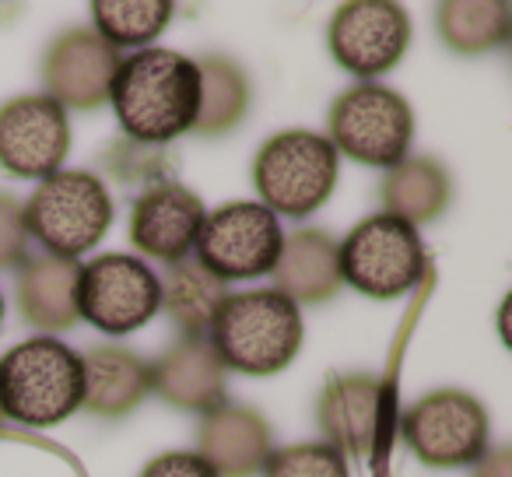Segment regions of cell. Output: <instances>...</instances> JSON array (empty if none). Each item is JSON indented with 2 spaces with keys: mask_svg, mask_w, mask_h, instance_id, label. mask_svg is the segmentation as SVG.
I'll return each instance as SVG.
<instances>
[{
  "mask_svg": "<svg viewBox=\"0 0 512 477\" xmlns=\"http://www.w3.org/2000/svg\"><path fill=\"white\" fill-rule=\"evenodd\" d=\"M116 120L130 137L165 144L204 116V71L172 50H137L109 81Z\"/></svg>",
  "mask_w": 512,
  "mask_h": 477,
  "instance_id": "1",
  "label": "cell"
},
{
  "mask_svg": "<svg viewBox=\"0 0 512 477\" xmlns=\"http://www.w3.org/2000/svg\"><path fill=\"white\" fill-rule=\"evenodd\" d=\"M85 400V362L53 337L18 344L0 358V411L22 425H57Z\"/></svg>",
  "mask_w": 512,
  "mask_h": 477,
  "instance_id": "2",
  "label": "cell"
},
{
  "mask_svg": "<svg viewBox=\"0 0 512 477\" xmlns=\"http://www.w3.org/2000/svg\"><path fill=\"white\" fill-rule=\"evenodd\" d=\"M221 362L249 376L285 369L302 344L299 302L285 292L228 295L211 320Z\"/></svg>",
  "mask_w": 512,
  "mask_h": 477,
  "instance_id": "3",
  "label": "cell"
},
{
  "mask_svg": "<svg viewBox=\"0 0 512 477\" xmlns=\"http://www.w3.org/2000/svg\"><path fill=\"white\" fill-rule=\"evenodd\" d=\"M253 183L267 211L306 218L330 197L337 183L334 144L313 130H285L260 148Z\"/></svg>",
  "mask_w": 512,
  "mask_h": 477,
  "instance_id": "4",
  "label": "cell"
},
{
  "mask_svg": "<svg viewBox=\"0 0 512 477\" xmlns=\"http://www.w3.org/2000/svg\"><path fill=\"white\" fill-rule=\"evenodd\" d=\"M425 274L418 228L397 214L365 218L337 250V278L372 299H397Z\"/></svg>",
  "mask_w": 512,
  "mask_h": 477,
  "instance_id": "5",
  "label": "cell"
},
{
  "mask_svg": "<svg viewBox=\"0 0 512 477\" xmlns=\"http://www.w3.org/2000/svg\"><path fill=\"white\" fill-rule=\"evenodd\" d=\"M197 264L218 281L274 274L285 250V232L274 211L253 200H235L207 214L197 235Z\"/></svg>",
  "mask_w": 512,
  "mask_h": 477,
  "instance_id": "6",
  "label": "cell"
},
{
  "mask_svg": "<svg viewBox=\"0 0 512 477\" xmlns=\"http://www.w3.org/2000/svg\"><path fill=\"white\" fill-rule=\"evenodd\" d=\"M113 200L88 172H53L25 207V228L57 257H81L106 235Z\"/></svg>",
  "mask_w": 512,
  "mask_h": 477,
  "instance_id": "7",
  "label": "cell"
},
{
  "mask_svg": "<svg viewBox=\"0 0 512 477\" xmlns=\"http://www.w3.org/2000/svg\"><path fill=\"white\" fill-rule=\"evenodd\" d=\"M74 309L106 334H130L162 309V281L137 257H99L74 278Z\"/></svg>",
  "mask_w": 512,
  "mask_h": 477,
  "instance_id": "8",
  "label": "cell"
},
{
  "mask_svg": "<svg viewBox=\"0 0 512 477\" xmlns=\"http://www.w3.org/2000/svg\"><path fill=\"white\" fill-rule=\"evenodd\" d=\"M330 144L365 165L404 162L414 134V116L397 92L379 85H358L337 99L330 113Z\"/></svg>",
  "mask_w": 512,
  "mask_h": 477,
  "instance_id": "9",
  "label": "cell"
},
{
  "mask_svg": "<svg viewBox=\"0 0 512 477\" xmlns=\"http://www.w3.org/2000/svg\"><path fill=\"white\" fill-rule=\"evenodd\" d=\"M411 449L432 467H460L484 456L488 446V414L474 397L442 390L418 400L404 418Z\"/></svg>",
  "mask_w": 512,
  "mask_h": 477,
  "instance_id": "10",
  "label": "cell"
},
{
  "mask_svg": "<svg viewBox=\"0 0 512 477\" xmlns=\"http://www.w3.org/2000/svg\"><path fill=\"white\" fill-rule=\"evenodd\" d=\"M411 22L407 11L390 0H355L337 11L330 25V50L337 64L358 78H376L390 71L407 50Z\"/></svg>",
  "mask_w": 512,
  "mask_h": 477,
  "instance_id": "11",
  "label": "cell"
},
{
  "mask_svg": "<svg viewBox=\"0 0 512 477\" xmlns=\"http://www.w3.org/2000/svg\"><path fill=\"white\" fill-rule=\"evenodd\" d=\"M71 148V127L60 102L15 99L0 109V165L15 176L50 179Z\"/></svg>",
  "mask_w": 512,
  "mask_h": 477,
  "instance_id": "12",
  "label": "cell"
},
{
  "mask_svg": "<svg viewBox=\"0 0 512 477\" xmlns=\"http://www.w3.org/2000/svg\"><path fill=\"white\" fill-rule=\"evenodd\" d=\"M204 218V200L197 193H190L186 186L165 183L137 200L134 221H130V239L148 257L183 260L197 246Z\"/></svg>",
  "mask_w": 512,
  "mask_h": 477,
  "instance_id": "13",
  "label": "cell"
},
{
  "mask_svg": "<svg viewBox=\"0 0 512 477\" xmlns=\"http://www.w3.org/2000/svg\"><path fill=\"white\" fill-rule=\"evenodd\" d=\"M386 400L390 393L376 379H334L320 400V425L330 446L341 456H369L383 439Z\"/></svg>",
  "mask_w": 512,
  "mask_h": 477,
  "instance_id": "14",
  "label": "cell"
},
{
  "mask_svg": "<svg viewBox=\"0 0 512 477\" xmlns=\"http://www.w3.org/2000/svg\"><path fill=\"white\" fill-rule=\"evenodd\" d=\"M116 67H120V60H116L113 46L102 43L99 36H88V32H74L50 57V88L57 95L53 102L95 106V99L109 95V81H113Z\"/></svg>",
  "mask_w": 512,
  "mask_h": 477,
  "instance_id": "15",
  "label": "cell"
},
{
  "mask_svg": "<svg viewBox=\"0 0 512 477\" xmlns=\"http://www.w3.org/2000/svg\"><path fill=\"white\" fill-rule=\"evenodd\" d=\"M172 4L165 0H95L92 18L109 46H148L165 29Z\"/></svg>",
  "mask_w": 512,
  "mask_h": 477,
  "instance_id": "16",
  "label": "cell"
},
{
  "mask_svg": "<svg viewBox=\"0 0 512 477\" xmlns=\"http://www.w3.org/2000/svg\"><path fill=\"white\" fill-rule=\"evenodd\" d=\"M274 271H281V285L288 288V299H295V295L320 299L337 281V250L327 246L323 235H299L281 250Z\"/></svg>",
  "mask_w": 512,
  "mask_h": 477,
  "instance_id": "17",
  "label": "cell"
},
{
  "mask_svg": "<svg viewBox=\"0 0 512 477\" xmlns=\"http://www.w3.org/2000/svg\"><path fill=\"white\" fill-rule=\"evenodd\" d=\"M267 477H348V463L334 446H288L271 456Z\"/></svg>",
  "mask_w": 512,
  "mask_h": 477,
  "instance_id": "18",
  "label": "cell"
},
{
  "mask_svg": "<svg viewBox=\"0 0 512 477\" xmlns=\"http://www.w3.org/2000/svg\"><path fill=\"white\" fill-rule=\"evenodd\" d=\"M207 292H225V281H218L214 274H207L200 264L193 267H179L172 271V313L183 316V320H193V316H211L218 313L221 302L207 299Z\"/></svg>",
  "mask_w": 512,
  "mask_h": 477,
  "instance_id": "19",
  "label": "cell"
},
{
  "mask_svg": "<svg viewBox=\"0 0 512 477\" xmlns=\"http://www.w3.org/2000/svg\"><path fill=\"white\" fill-rule=\"evenodd\" d=\"M141 477H218V467L197 453H165Z\"/></svg>",
  "mask_w": 512,
  "mask_h": 477,
  "instance_id": "20",
  "label": "cell"
},
{
  "mask_svg": "<svg viewBox=\"0 0 512 477\" xmlns=\"http://www.w3.org/2000/svg\"><path fill=\"white\" fill-rule=\"evenodd\" d=\"M0 320H4V295H0Z\"/></svg>",
  "mask_w": 512,
  "mask_h": 477,
  "instance_id": "21",
  "label": "cell"
}]
</instances>
